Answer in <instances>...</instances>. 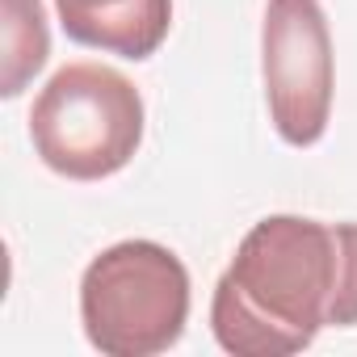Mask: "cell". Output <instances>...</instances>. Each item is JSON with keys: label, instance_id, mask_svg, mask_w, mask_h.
Segmentation results:
<instances>
[{"label": "cell", "instance_id": "4", "mask_svg": "<svg viewBox=\"0 0 357 357\" xmlns=\"http://www.w3.org/2000/svg\"><path fill=\"white\" fill-rule=\"evenodd\" d=\"M269 122L290 147H315L332 122L336 63L319 0H269L261 26Z\"/></svg>", "mask_w": 357, "mask_h": 357}, {"label": "cell", "instance_id": "3", "mask_svg": "<svg viewBox=\"0 0 357 357\" xmlns=\"http://www.w3.org/2000/svg\"><path fill=\"white\" fill-rule=\"evenodd\" d=\"M30 139L51 172L68 181H105L143 143V97L118 68L68 63L34 97Z\"/></svg>", "mask_w": 357, "mask_h": 357}, {"label": "cell", "instance_id": "1", "mask_svg": "<svg viewBox=\"0 0 357 357\" xmlns=\"http://www.w3.org/2000/svg\"><path fill=\"white\" fill-rule=\"evenodd\" d=\"M357 324V223L261 219L211 298V332L236 357L303 353L324 328Z\"/></svg>", "mask_w": 357, "mask_h": 357}, {"label": "cell", "instance_id": "2", "mask_svg": "<svg viewBox=\"0 0 357 357\" xmlns=\"http://www.w3.org/2000/svg\"><path fill=\"white\" fill-rule=\"evenodd\" d=\"M190 319V269L155 240H122L97 252L80 278V324L105 357H155Z\"/></svg>", "mask_w": 357, "mask_h": 357}, {"label": "cell", "instance_id": "6", "mask_svg": "<svg viewBox=\"0 0 357 357\" xmlns=\"http://www.w3.org/2000/svg\"><path fill=\"white\" fill-rule=\"evenodd\" d=\"M0 93L22 97L30 80L47 68L51 55V26L43 0H0Z\"/></svg>", "mask_w": 357, "mask_h": 357}, {"label": "cell", "instance_id": "5", "mask_svg": "<svg viewBox=\"0 0 357 357\" xmlns=\"http://www.w3.org/2000/svg\"><path fill=\"white\" fill-rule=\"evenodd\" d=\"M55 13L72 43L139 63L168 38L172 0H55Z\"/></svg>", "mask_w": 357, "mask_h": 357}]
</instances>
